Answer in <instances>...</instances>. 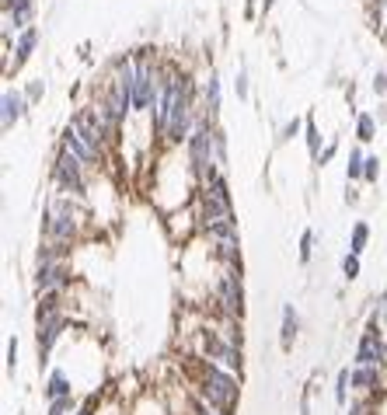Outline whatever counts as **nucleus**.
<instances>
[{
    "mask_svg": "<svg viewBox=\"0 0 387 415\" xmlns=\"http://www.w3.org/2000/svg\"><path fill=\"white\" fill-rule=\"evenodd\" d=\"M81 405H84V402H77V395H70V398H56V402H46V415H74Z\"/></svg>",
    "mask_w": 387,
    "mask_h": 415,
    "instance_id": "26",
    "label": "nucleus"
},
{
    "mask_svg": "<svg viewBox=\"0 0 387 415\" xmlns=\"http://www.w3.org/2000/svg\"><path fill=\"white\" fill-rule=\"evenodd\" d=\"M353 367H387V335H363L360 331Z\"/></svg>",
    "mask_w": 387,
    "mask_h": 415,
    "instance_id": "12",
    "label": "nucleus"
},
{
    "mask_svg": "<svg viewBox=\"0 0 387 415\" xmlns=\"http://www.w3.org/2000/svg\"><path fill=\"white\" fill-rule=\"evenodd\" d=\"M367 244H370V223H367V220H356V223L349 227V251L363 258Z\"/></svg>",
    "mask_w": 387,
    "mask_h": 415,
    "instance_id": "22",
    "label": "nucleus"
},
{
    "mask_svg": "<svg viewBox=\"0 0 387 415\" xmlns=\"http://www.w3.org/2000/svg\"><path fill=\"white\" fill-rule=\"evenodd\" d=\"M185 409H189V415H220L216 409H209V405H206V402H202L195 391H189V395H185Z\"/></svg>",
    "mask_w": 387,
    "mask_h": 415,
    "instance_id": "32",
    "label": "nucleus"
},
{
    "mask_svg": "<svg viewBox=\"0 0 387 415\" xmlns=\"http://www.w3.org/2000/svg\"><path fill=\"white\" fill-rule=\"evenodd\" d=\"M349 374H353L349 367H342V370L335 374V391H332V395H335V405H339V409H346V405H349V391H353Z\"/></svg>",
    "mask_w": 387,
    "mask_h": 415,
    "instance_id": "23",
    "label": "nucleus"
},
{
    "mask_svg": "<svg viewBox=\"0 0 387 415\" xmlns=\"http://www.w3.org/2000/svg\"><path fill=\"white\" fill-rule=\"evenodd\" d=\"M356 199H360V196H356V185L346 182V203H356Z\"/></svg>",
    "mask_w": 387,
    "mask_h": 415,
    "instance_id": "40",
    "label": "nucleus"
},
{
    "mask_svg": "<svg viewBox=\"0 0 387 415\" xmlns=\"http://www.w3.org/2000/svg\"><path fill=\"white\" fill-rule=\"evenodd\" d=\"M213 304L220 308V314H230V317H241L244 321L248 297H244V272L241 269L216 265V276H213Z\"/></svg>",
    "mask_w": 387,
    "mask_h": 415,
    "instance_id": "6",
    "label": "nucleus"
},
{
    "mask_svg": "<svg viewBox=\"0 0 387 415\" xmlns=\"http://www.w3.org/2000/svg\"><path fill=\"white\" fill-rule=\"evenodd\" d=\"M296 335H300V311L293 304H283V311H280V345H283V353L293 349Z\"/></svg>",
    "mask_w": 387,
    "mask_h": 415,
    "instance_id": "16",
    "label": "nucleus"
},
{
    "mask_svg": "<svg viewBox=\"0 0 387 415\" xmlns=\"http://www.w3.org/2000/svg\"><path fill=\"white\" fill-rule=\"evenodd\" d=\"M303 126H307V119H296V115H293L290 122H283L276 143H290V140H296V136H303Z\"/></svg>",
    "mask_w": 387,
    "mask_h": 415,
    "instance_id": "29",
    "label": "nucleus"
},
{
    "mask_svg": "<svg viewBox=\"0 0 387 415\" xmlns=\"http://www.w3.org/2000/svg\"><path fill=\"white\" fill-rule=\"evenodd\" d=\"M70 255H74V244H60V241H42L39 237L35 265H42V262H70Z\"/></svg>",
    "mask_w": 387,
    "mask_h": 415,
    "instance_id": "18",
    "label": "nucleus"
},
{
    "mask_svg": "<svg viewBox=\"0 0 387 415\" xmlns=\"http://www.w3.org/2000/svg\"><path fill=\"white\" fill-rule=\"evenodd\" d=\"M0 11H4V18H0V35H4V46H11L25 28L35 25L39 0H4Z\"/></svg>",
    "mask_w": 387,
    "mask_h": 415,
    "instance_id": "8",
    "label": "nucleus"
},
{
    "mask_svg": "<svg viewBox=\"0 0 387 415\" xmlns=\"http://www.w3.org/2000/svg\"><path fill=\"white\" fill-rule=\"evenodd\" d=\"M21 91H25L28 105H39L42 98H46V81H42V77H35V81H28V84H25Z\"/></svg>",
    "mask_w": 387,
    "mask_h": 415,
    "instance_id": "31",
    "label": "nucleus"
},
{
    "mask_svg": "<svg viewBox=\"0 0 387 415\" xmlns=\"http://www.w3.org/2000/svg\"><path fill=\"white\" fill-rule=\"evenodd\" d=\"M349 415H377V405L370 395H360L356 402H349Z\"/></svg>",
    "mask_w": 387,
    "mask_h": 415,
    "instance_id": "33",
    "label": "nucleus"
},
{
    "mask_svg": "<svg viewBox=\"0 0 387 415\" xmlns=\"http://www.w3.org/2000/svg\"><path fill=\"white\" fill-rule=\"evenodd\" d=\"M74 328V317L70 314H60V317H49V321H39L35 324V349H39V367H49L53 360V349L60 345V338Z\"/></svg>",
    "mask_w": 387,
    "mask_h": 415,
    "instance_id": "10",
    "label": "nucleus"
},
{
    "mask_svg": "<svg viewBox=\"0 0 387 415\" xmlns=\"http://www.w3.org/2000/svg\"><path fill=\"white\" fill-rule=\"evenodd\" d=\"M234 95H237V102H251V77H248V67H237V74H234Z\"/></svg>",
    "mask_w": 387,
    "mask_h": 415,
    "instance_id": "28",
    "label": "nucleus"
},
{
    "mask_svg": "<svg viewBox=\"0 0 387 415\" xmlns=\"http://www.w3.org/2000/svg\"><path fill=\"white\" fill-rule=\"evenodd\" d=\"M374 311L381 314V321H384V331H387V283H384V290H381V297H377V304H374Z\"/></svg>",
    "mask_w": 387,
    "mask_h": 415,
    "instance_id": "38",
    "label": "nucleus"
},
{
    "mask_svg": "<svg viewBox=\"0 0 387 415\" xmlns=\"http://www.w3.org/2000/svg\"><path fill=\"white\" fill-rule=\"evenodd\" d=\"M60 314H67V294H42L35 301V324L49 321V317H60Z\"/></svg>",
    "mask_w": 387,
    "mask_h": 415,
    "instance_id": "17",
    "label": "nucleus"
},
{
    "mask_svg": "<svg viewBox=\"0 0 387 415\" xmlns=\"http://www.w3.org/2000/svg\"><path fill=\"white\" fill-rule=\"evenodd\" d=\"M363 164H367V150L356 143V147L349 150V161H346V182H349V185L363 182Z\"/></svg>",
    "mask_w": 387,
    "mask_h": 415,
    "instance_id": "21",
    "label": "nucleus"
},
{
    "mask_svg": "<svg viewBox=\"0 0 387 415\" xmlns=\"http://www.w3.org/2000/svg\"><path fill=\"white\" fill-rule=\"evenodd\" d=\"M56 143H63L91 175H105L108 171V164H112V150H105L101 143H95L84 129H81V122L70 115L67 122H63V129H60V140Z\"/></svg>",
    "mask_w": 387,
    "mask_h": 415,
    "instance_id": "5",
    "label": "nucleus"
},
{
    "mask_svg": "<svg viewBox=\"0 0 387 415\" xmlns=\"http://www.w3.org/2000/svg\"><path fill=\"white\" fill-rule=\"evenodd\" d=\"M28 108H32V105H28L21 88H11V84H7V88L0 91V129H4V136L14 133V126L28 115Z\"/></svg>",
    "mask_w": 387,
    "mask_h": 415,
    "instance_id": "11",
    "label": "nucleus"
},
{
    "mask_svg": "<svg viewBox=\"0 0 387 415\" xmlns=\"http://www.w3.org/2000/svg\"><path fill=\"white\" fill-rule=\"evenodd\" d=\"M213 143H216V164L227 171V161H230V140H227V129H223V126H216Z\"/></svg>",
    "mask_w": 387,
    "mask_h": 415,
    "instance_id": "27",
    "label": "nucleus"
},
{
    "mask_svg": "<svg viewBox=\"0 0 387 415\" xmlns=\"http://www.w3.org/2000/svg\"><path fill=\"white\" fill-rule=\"evenodd\" d=\"M314 244H317V234L307 227V230L300 234V244H296V258H300V265H310V258H314Z\"/></svg>",
    "mask_w": 387,
    "mask_h": 415,
    "instance_id": "24",
    "label": "nucleus"
},
{
    "mask_svg": "<svg viewBox=\"0 0 387 415\" xmlns=\"http://www.w3.org/2000/svg\"><path fill=\"white\" fill-rule=\"evenodd\" d=\"M273 4H276V0H258V14H262V18H265V14H269V11H273Z\"/></svg>",
    "mask_w": 387,
    "mask_h": 415,
    "instance_id": "41",
    "label": "nucleus"
},
{
    "mask_svg": "<svg viewBox=\"0 0 387 415\" xmlns=\"http://www.w3.org/2000/svg\"><path fill=\"white\" fill-rule=\"evenodd\" d=\"M377 126H381L377 115L367 112V108H360V112H356V126H353V129H356V143H360V147H363V143H374V140H377Z\"/></svg>",
    "mask_w": 387,
    "mask_h": 415,
    "instance_id": "19",
    "label": "nucleus"
},
{
    "mask_svg": "<svg viewBox=\"0 0 387 415\" xmlns=\"http://www.w3.org/2000/svg\"><path fill=\"white\" fill-rule=\"evenodd\" d=\"M74 283H77V272H74L70 262H42L32 272L35 297H42V294H67Z\"/></svg>",
    "mask_w": 387,
    "mask_h": 415,
    "instance_id": "7",
    "label": "nucleus"
},
{
    "mask_svg": "<svg viewBox=\"0 0 387 415\" xmlns=\"http://www.w3.org/2000/svg\"><path fill=\"white\" fill-rule=\"evenodd\" d=\"M98 412H101V395L95 391V395H88V402H84L74 415H98Z\"/></svg>",
    "mask_w": 387,
    "mask_h": 415,
    "instance_id": "36",
    "label": "nucleus"
},
{
    "mask_svg": "<svg viewBox=\"0 0 387 415\" xmlns=\"http://www.w3.org/2000/svg\"><path fill=\"white\" fill-rule=\"evenodd\" d=\"M303 143H307L310 161H317V157H321V150L328 147V143H324V136H321V129H317V119H314V115H307V126H303Z\"/></svg>",
    "mask_w": 387,
    "mask_h": 415,
    "instance_id": "20",
    "label": "nucleus"
},
{
    "mask_svg": "<svg viewBox=\"0 0 387 415\" xmlns=\"http://www.w3.org/2000/svg\"><path fill=\"white\" fill-rule=\"evenodd\" d=\"M356 395H381L384 388V367H353L349 374Z\"/></svg>",
    "mask_w": 387,
    "mask_h": 415,
    "instance_id": "14",
    "label": "nucleus"
},
{
    "mask_svg": "<svg viewBox=\"0 0 387 415\" xmlns=\"http://www.w3.org/2000/svg\"><path fill=\"white\" fill-rule=\"evenodd\" d=\"M202 108L209 112V115H216L220 119V112H223V77L209 67V74L202 77Z\"/></svg>",
    "mask_w": 387,
    "mask_h": 415,
    "instance_id": "15",
    "label": "nucleus"
},
{
    "mask_svg": "<svg viewBox=\"0 0 387 415\" xmlns=\"http://www.w3.org/2000/svg\"><path fill=\"white\" fill-rule=\"evenodd\" d=\"M14 367H18V335L7 338V370H14Z\"/></svg>",
    "mask_w": 387,
    "mask_h": 415,
    "instance_id": "37",
    "label": "nucleus"
},
{
    "mask_svg": "<svg viewBox=\"0 0 387 415\" xmlns=\"http://www.w3.org/2000/svg\"><path fill=\"white\" fill-rule=\"evenodd\" d=\"M192 360H195L192 391L220 415H234L237 412V402H241V377L223 370L213 360H202V356H192Z\"/></svg>",
    "mask_w": 387,
    "mask_h": 415,
    "instance_id": "2",
    "label": "nucleus"
},
{
    "mask_svg": "<svg viewBox=\"0 0 387 415\" xmlns=\"http://www.w3.org/2000/svg\"><path fill=\"white\" fill-rule=\"evenodd\" d=\"M370 91H374L381 102H387V70H377V74L370 77Z\"/></svg>",
    "mask_w": 387,
    "mask_h": 415,
    "instance_id": "34",
    "label": "nucleus"
},
{
    "mask_svg": "<svg viewBox=\"0 0 387 415\" xmlns=\"http://www.w3.org/2000/svg\"><path fill=\"white\" fill-rule=\"evenodd\" d=\"M42 46V28L39 25H32V28H25L11 46H4L7 53H4V77L11 81L14 74H21L25 67H28V60L35 56V49Z\"/></svg>",
    "mask_w": 387,
    "mask_h": 415,
    "instance_id": "9",
    "label": "nucleus"
},
{
    "mask_svg": "<svg viewBox=\"0 0 387 415\" xmlns=\"http://www.w3.org/2000/svg\"><path fill=\"white\" fill-rule=\"evenodd\" d=\"M339 269H342V279H346V283H356V279H360V272H363V262H360V255L346 251V255H342V262H339Z\"/></svg>",
    "mask_w": 387,
    "mask_h": 415,
    "instance_id": "25",
    "label": "nucleus"
},
{
    "mask_svg": "<svg viewBox=\"0 0 387 415\" xmlns=\"http://www.w3.org/2000/svg\"><path fill=\"white\" fill-rule=\"evenodd\" d=\"M88 220H91V206L63 196V192H49L42 216H39V234L42 241H60V244H81L88 234Z\"/></svg>",
    "mask_w": 387,
    "mask_h": 415,
    "instance_id": "1",
    "label": "nucleus"
},
{
    "mask_svg": "<svg viewBox=\"0 0 387 415\" xmlns=\"http://www.w3.org/2000/svg\"><path fill=\"white\" fill-rule=\"evenodd\" d=\"M192 206H195V220H199V234H202L206 227H213V223H220L223 216L234 213V192H230L227 171L213 175L209 182H202V185L195 189Z\"/></svg>",
    "mask_w": 387,
    "mask_h": 415,
    "instance_id": "4",
    "label": "nucleus"
},
{
    "mask_svg": "<svg viewBox=\"0 0 387 415\" xmlns=\"http://www.w3.org/2000/svg\"><path fill=\"white\" fill-rule=\"evenodd\" d=\"M70 395H77V384H74L70 370L67 367H53L46 374V381H42V398L56 402V398H70Z\"/></svg>",
    "mask_w": 387,
    "mask_h": 415,
    "instance_id": "13",
    "label": "nucleus"
},
{
    "mask_svg": "<svg viewBox=\"0 0 387 415\" xmlns=\"http://www.w3.org/2000/svg\"><path fill=\"white\" fill-rule=\"evenodd\" d=\"M300 415H310V395L303 391V398H300Z\"/></svg>",
    "mask_w": 387,
    "mask_h": 415,
    "instance_id": "39",
    "label": "nucleus"
},
{
    "mask_svg": "<svg viewBox=\"0 0 387 415\" xmlns=\"http://www.w3.org/2000/svg\"><path fill=\"white\" fill-rule=\"evenodd\" d=\"M49 185H53V192L74 196V199H81V203L91 206L95 175H91V171H88L63 143H56V150H53V161H49Z\"/></svg>",
    "mask_w": 387,
    "mask_h": 415,
    "instance_id": "3",
    "label": "nucleus"
},
{
    "mask_svg": "<svg viewBox=\"0 0 387 415\" xmlns=\"http://www.w3.org/2000/svg\"><path fill=\"white\" fill-rule=\"evenodd\" d=\"M381 182V157L377 154H367V164H363V185H377Z\"/></svg>",
    "mask_w": 387,
    "mask_h": 415,
    "instance_id": "30",
    "label": "nucleus"
},
{
    "mask_svg": "<svg viewBox=\"0 0 387 415\" xmlns=\"http://www.w3.org/2000/svg\"><path fill=\"white\" fill-rule=\"evenodd\" d=\"M335 157H339V140H328V147L321 150V157L314 161V168H328V164H332Z\"/></svg>",
    "mask_w": 387,
    "mask_h": 415,
    "instance_id": "35",
    "label": "nucleus"
}]
</instances>
